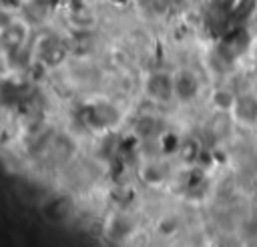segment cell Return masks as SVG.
<instances>
[{
	"label": "cell",
	"mask_w": 257,
	"mask_h": 247,
	"mask_svg": "<svg viewBox=\"0 0 257 247\" xmlns=\"http://www.w3.org/2000/svg\"><path fill=\"white\" fill-rule=\"evenodd\" d=\"M173 86H175V106L181 108L193 106L207 94L203 74L189 64H181L173 68Z\"/></svg>",
	"instance_id": "7a4b0ae2"
},
{
	"label": "cell",
	"mask_w": 257,
	"mask_h": 247,
	"mask_svg": "<svg viewBox=\"0 0 257 247\" xmlns=\"http://www.w3.org/2000/svg\"><path fill=\"white\" fill-rule=\"evenodd\" d=\"M141 96L155 108L175 106V86H173V68H149L139 82Z\"/></svg>",
	"instance_id": "6da1fadb"
}]
</instances>
